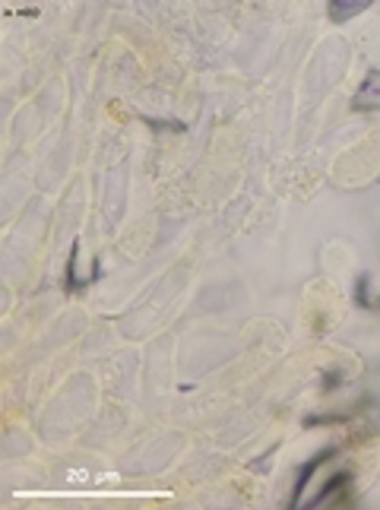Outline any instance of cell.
Listing matches in <instances>:
<instances>
[{
  "instance_id": "cell-1",
  "label": "cell",
  "mask_w": 380,
  "mask_h": 510,
  "mask_svg": "<svg viewBox=\"0 0 380 510\" xmlns=\"http://www.w3.org/2000/svg\"><path fill=\"white\" fill-rule=\"evenodd\" d=\"M333 453H336V447H329V450H320V453H317V457H314L311 463H307L305 469H301V473H298V482H295V495H291V507H298V501H301V491H305V485H307V482H311V475L317 473V466H320L323 459H329V457H333Z\"/></svg>"
},
{
  "instance_id": "cell-2",
  "label": "cell",
  "mask_w": 380,
  "mask_h": 510,
  "mask_svg": "<svg viewBox=\"0 0 380 510\" xmlns=\"http://www.w3.org/2000/svg\"><path fill=\"white\" fill-rule=\"evenodd\" d=\"M365 7H368V0H336V3H329V19L343 23V19H349V16L361 13Z\"/></svg>"
},
{
  "instance_id": "cell-3",
  "label": "cell",
  "mask_w": 380,
  "mask_h": 510,
  "mask_svg": "<svg viewBox=\"0 0 380 510\" xmlns=\"http://www.w3.org/2000/svg\"><path fill=\"white\" fill-rule=\"evenodd\" d=\"M349 482H352V475L349 473H336L333 479H327L323 482V491L317 498H314L311 504H323L327 498H333V495H339V491H349Z\"/></svg>"
},
{
  "instance_id": "cell-4",
  "label": "cell",
  "mask_w": 380,
  "mask_h": 510,
  "mask_svg": "<svg viewBox=\"0 0 380 510\" xmlns=\"http://www.w3.org/2000/svg\"><path fill=\"white\" fill-rule=\"evenodd\" d=\"M355 412L358 409H349V412H329V415H307L305 425L311 428V425H320V421H327V425H339V421H349Z\"/></svg>"
}]
</instances>
